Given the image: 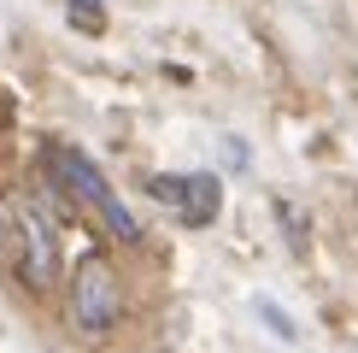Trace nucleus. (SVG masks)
I'll use <instances>...</instances> for the list:
<instances>
[{"label":"nucleus","mask_w":358,"mask_h":353,"mask_svg":"<svg viewBox=\"0 0 358 353\" xmlns=\"http://www.w3.org/2000/svg\"><path fill=\"white\" fill-rule=\"evenodd\" d=\"M48 171L65 183V195H71V200H83L88 212H100V224H106L117 242H136V235H141V224L129 218V206L112 195V183L100 176V165H94L88 153H77V147H59V141H53V147H48Z\"/></svg>","instance_id":"1"},{"label":"nucleus","mask_w":358,"mask_h":353,"mask_svg":"<svg viewBox=\"0 0 358 353\" xmlns=\"http://www.w3.org/2000/svg\"><path fill=\"white\" fill-rule=\"evenodd\" d=\"M18 230H24V277H29L36 289H48V283H53V259H59L53 224L41 218V206H24V212H18Z\"/></svg>","instance_id":"4"},{"label":"nucleus","mask_w":358,"mask_h":353,"mask_svg":"<svg viewBox=\"0 0 358 353\" xmlns=\"http://www.w3.org/2000/svg\"><path fill=\"white\" fill-rule=\"evenodd\" d=\"M65 12H71L77 29H88V36H100V24H106L100 18V0H65Z\"/></svg>","instance_id":"6"},{"label":"nucleus","mask_w":358,"mask_h":353,"mask_svg":"<svg viewBox=\"0 0 358 353\" xmlns=\"http://www.w3.org/2000/svg\"><path fill=\"white\" fill-rule=\"evenodd\" d=\"M147 195L153 200H165L182 224H217V212H223V183L212 171H188V176H147Z\"/></svg>","instance_id":"3"},{"label":"nucleus","mask_w":358,"mask_h":353,"mask_svg":"<svg viewBox=\"0 0 358 353\" xmlns=\"http://www.w3.org/2000/svg\"><path fill=\"white\" fill-rule=\"evenodd\" d=\"M252 318H259L264 330L276 335V342H300V324H294L288 312H282V306L271 300V294H252Z\"/></svg>","instance_id":"5"},{"label":"nucleus","mask_w":358,"mask_h":353,"mask_svg":"<svg viewBox=\"0 0 358 353\" xmlns=\"http://www.w3.org/2000/svg\"><path fill=\"white\" fill-rule=\"evenodd\" d=\"M117 277H112V265L100 259V254H88L77 265V277H71V318H77V330L88 335H100V330H112L117 324Z\"/></svg>","instance_id":"2"}]
</instances>
